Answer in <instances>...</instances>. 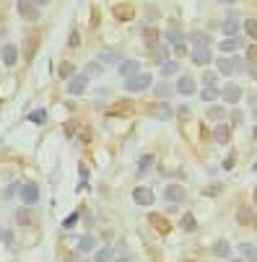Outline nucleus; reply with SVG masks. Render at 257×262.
<instances>
[{"mask_svg": "<svg viewBox=\"0 0 257 262\" xmlns=\"http://www.w3.org/2000/svg\"><path fill=\"white\" fill-rule=\"evenodd\" d=\"M0 60H3L6 68H13V65L18 62V47L11 45V42H8L6 47H0Z\"/></svg>", "mask_w": 257, "mask_h": 262, "instance_id": "obj_12", "label": "nucleus"}, {"mask_svg": "<svg viewBox=\"0 0 257 262\" xmlns=\"http://www.w3.org/2000/svg\"><path fill=\"white\" fill-rule=\"evenodd\" d=\"M151 52H154L151 60H154L156 65H164V62L169 60V47H166V45H156V47H151Z\"/></svg>", "mask_w": 257, "mask_h": 262, "instance_id": "obj_24", "label": "nucleus"}, {"mask_svg": "<svg viewBox=\"0 0 257 262\" xmlns=\"http://www.w3.org/2000/svg\"><path fill=\"white\" fill-rule=\"evenodd\" d=\"M151 223H156V229H159L161 234H166V231H169L166 218H164V215H159V213H154V215H151Z\"/></svg>", "mask_w": 257, "mask_h": 262, "instance_id": "obj_38", "label": "nucleus"}, {"mask_svg": "<svg viewBox=\"0 0 257 262\" xmlns=\"http://www.w3.org/2000/svg\"><path fill=\"white\" fill-rule=\"evenodd\" d=\"M16 8H18V16L26 18V21H36L42 13H39V6L34 0H16Z\"/></svg>", "mask_w": 257, "mask_h": 262, "instance_id": "obj_6", "label": "nucleus"}, {"mask_svg": "<svg viewBox=\"0 0 257 262\" xmlns=\"http://www.w3.org/2000/svg\"><path fill=\"white\" fill-rule=\"evenodd\" d=\"M252 171H257V161H254V164H252Z\"/></svg>", "mask_w": 257, "mask_h": 262, "instance_id": "obj_53", "label": "nucleus"}, {"mask_svg": "<svg viewBox=\"0 0 257 262\" xmlns=\"http://www.w3.org/2000/svg\"><path fill=\"white\" fill-rule=\"evenodd\" d=\"M3 242H6V244H13V231H6V236H3Z\"/></svg>", "mask_w": 257, "mask_h": 262, "instance_id": "obj_47", "label": "nucleus"}, {"mask_svg": "<svg viewBox=\"0 0 257 262\" xmlns=\"http://www.w3.org/2000/svg\"><path fill=\"white\" fill-rule=\"evenodd\" d=\"M190 60L195 62V65H200V68H205V65L213 60V52H210V45H195L190 50Z\"/></svg>", "mask_w": 257, "mask_h": 262, "instance_id": "obj_5", "label": "nucleus"}, {"mask_svg": "<svg viewBox=\"0 0 257 262\" xmlns=\"http://www.w3.org/2000/svg\"><path fill=\"white\" fill-rule=\"evenodd\" d=\"M200 99L208 101V104H213L216 99H221V89H218V86H205V89L200 91Z\"/></svg>", "mask_w": 257, "mask_h": 262, "instance_id": "obj_23", "label": "nucleus"}, {"mask_svg": "<svg viewBox=\"0 0 257 262\" xmlns=\"http://www.w3.org/2000/svg\"><path fill=\"white\" fill-rule=\"evenodd\" d=\"M78 221H81V210H73L70 215L62 218V229H76V226H78Z\"/></svg>", "mask_w": 257, "mask_h": 262, "instance_id": "obj_34", "label": "nucleus"}, {"mask_svg": "<svg viewBox=\"0 0 257 262\" xmlns=\"http://www.w3.org/2000/svg\"><path fill=\"white\" fill-rule=\"evenodd\" d=\"M221 29H224V34H226V36H239V34H242V29H244L239 13H237V11H229V13L224 16Z\"/></svg>", "mask_w": 257, "mask_h": 262, "instance_id": "obj_2", "label": "nucleus"}, {"mask_svg": "<svg viewBox=\"0 0 257 262\" xmlns=\"http://www.w3.org/2000/svg\"><path fill=\"white\" fill-rule=\"evenodd\" d=\"M83 73L89 76V78H96V76H101V73H104V65H101V62H89V65L83 68Z\"/></svg>", "mask_w": 257, "mask_h": 262, "instance_id": "obj_33", "label": "nucleus"}, {"mask_svg": "<svg viewBox=\"0 0 257 262\" xmlns=\"http://www.w3.org/2000/svg\"><path fill=\"white\" fill-rule=\"evenodd\" d=\"M254 138H257V127H254Z\"/></svg>", "mask_w": 257, "mask_h": 262, "instance_id": "obj_55", "label": "nucleus"}, {"mask_svg": "<svg viewBox=\"0 0 257 262\" xmlns=\"http://www.w3.org/2000/svg\"><path fill=\"white\" fill-rule=\"evenodd\" d=\"M151 83H154V76L151 73H135V76H130V78H125V91L127 94H140V91H145V89H151Z\"/></svg>", "mask_w": 257, "mask_h": 262, "instance_id": "obj_1", "label": "nucleus"}, {"mask_svg": "<svg viewBox=\"0 0 257 262\" xmlns=\"http://www.w3.org/2000/svg\"><path fill=\"white\" fill-rule=\"evenodd\" d=\"M185 198H187V192H185V187H182V184H177V182L166 184V190H164V200H166V203L179 205V203H185Z\"/></svg>", "mask_w": 257, "mask_h": 262, "instance_id": "obj_7", "label": "nucleus"}, {"mask_svg": "<svg viewBox=\"0 0 257 262\" xmlns=\"http://www.w3.org/2000/svg\"><path fill=\"white\" fill-rule=\"evenodd\" d=\"M86 86H89V76L78 73V76H73V78L68 81V94H70V96H81V94L86 91Z\"/></svg>", "mask_w": 257, "mask_h": 262, "instance_id": "obj_10", "label": "nucleus"}, {"mask_svg": "<svg viewBox=\"0 0 257 262\" xmlns=\"http://www.w3.org/2000/svg\"><path fill=\"white\" fill-rule=\"evenodd\" d=\"M213 254H216L218 259H226V257H231V244L226 242V239H218V242L213 244Z\"/></svg>", "mask_w": 257, "mask_h": 262, "instance_id": "obj_21", "label": "nucleus"}, {"mask_svg": "<svg viewBox=\"0 0 257 262\" xmlns=\"http://www.w3.org/2000/svg\"><path fill=\"white\" fill-rule=\"evenodd\" d=\"M190 39H192V47H195V45H210V36L205 31H195Z\"/></svg>", "mask_w": 257, "mask_h": 262, "instance_id": "obj_37", "label": "nucleus"}, {"mask_svg": "<svg viewBox=\"0 0 257 262\" xmlns=\"http://www.w3.org/2000/svg\"><path fill=\"white\" fill-rule=\"evenodd\" d=\"M68 45H70V47H78V45H81V39H78V31H70V39H68Z\"/></svg>", "mask_w": 257, "mask_h": 262, "instance_id": "obj_45", "label": "nucleus"}, {"mask_svg": "<svg viewBox=\"0 0 257 262\" xmlns=\"http://www.w3.org/2000/svg\"><path fill=\"white\" fill-rule=\"evenodd\" d=\"M213 140H216L218 145H226L231 140V127L224 125V122H216V127H213Z\"/></svg>", "mask_w": 257, "mask_h": 262, "instance_id": "obj_15", "label": "nucleus"}, {"mask_svg": "<svg viewBox=\"0 0 257 262\" xmlns=\"http://www.w3.org/2000/svg\"><path fill=\"white\" fill-rule=\"evenodd\" d=\"M76 247H78V252H81V254H89V252H94V249H96V239H94L91 234H83V236L78 239V244H76Z\"/></svg>", "mask_w": 257, "mask_h": 262, "instance_id": "obj_19", "label": "nucleus"}, {"mask_svg": "<svg viewBox=\"0 0 257 262\" xmlns=\"http://www.w3.org/2000/svg\"><path fill=\"white\" fill-rule=\"evenodd\" d=\"M171 94H174V86H171L169 81H159L154 86V99H159V101H166Z\"/></svg>", "mask_w": 257, "mask_h": 262, "instance_id": "obj_16", "label": "nucleus"}, {"mask_svg": "<svg viewBox=\"0 0 257 262\" xmlns=\"http://www.w3.org/2000/svg\"><path fill=\"white\" fill-rule=\"evenodd\" d=\"M216 81H218V76L213 73V70H205V73H203V86H216Z\"/></svg>", "mask_w": 257, "mask_h": 262, "instance_id": "obj_39", "label": "nucleus"}, {"mask_svg": "<svg viewBox=\"0 0 257 262\" xmlns=\"http://www.w3.org/2000/svg\"><path fill=\"white\" fill-rule=\"evenodd\" d=\"M78 174H81V184H78V187L83 190L86 184H89V171H86V164H81V166H78Z\"/></svg>", "mask_w": 257, "mask_h": 262, "instance_id": "obj_42", "label": "nucleus"}, {"mask_svg": "<svg viewBox=\"0 0 257 262\" xmlns=\"http://www.w3.org/2000/svg\"><path fill=\"white\" fill-rule=\"evenodd\" d=\"M99 62H101V65H120V62H122V57H120V52H109V50H104V52H99Z\"/></svg>", "mask_w": 257, "mask_h": 262, "instance_id": "obj_28", "label": "nucleus"}, {"mask_svg": "<svg viewBox=\"0 0 257 262\" xmlns=\"http://www.w3.org/2000/svg\"><path fill=\"white\" fill-rule=\"evenodd\" d=\"M218 3H224V6H234L237 0H218Z\"/></svg>", "mask_w": 257, "mask_h": 262, "instance_id": "obj_50", "label": "nucleus"}, {"mask_svg": "<svg viewBox=\"0 0 257 262\" xmlns=\"http://www.w3.org/2000/svg\"><path fill=\"white\" fill-rule=\"evenodd\" d=\"M234 159H237V156H234V154H231V156H229V159L224 161V169H234Z\"/></svg>", "mask_w": 257, "mask_h": 262, "instance_id": "obj_46", "label": "nucleus"}, {"mask_svg": "<svg viewBox=\"0 0 257 262\" xmlns=\"http://www.w3.org/2000/svg\"><path fill=\"white\" fill-rule=\"evenodd\" d=\"M237 252H239L244 259H249V262H257V244H249V242H244V244H237Z\"/></svg>", "mask_w": 257, "mask_h": 262, "instance_id": "obj_20", "label": "nucleus"}, {"mask_svg": "<svg viewBox=\"0 0 257 262\" xmlns=\"http://www.w3.org/2000/svg\"><path fill=\"white\" fill-rule=\"evenodd\" d=\"M247 60H249V62H257V45L247 47Z\"/></svg>", "mask_w": 257, "mask_h": 262, "instance_id": "obj_44", "label": "nucleus"}, {"mask_svg": "<svg viewBox=\"0 0 257 262\" xmlns=\"http://www.w3.org/2000/svg\"><path fill=\"white\" fill-rule=\"evenodd\" d=\"M174 91H177L179 96H195L198 83H195V78H190V76H179L177 83H174Z\"/></svg>", "mask_w": 257, "mask_h": 262, "instance_id": "obj_8", "label": "nucleus"}, {"mask_svg": "<svg viewBox=\"0 0 257 262\" xmlns=\"http://www.w3.org/2000/svg\"><path fill=\"white\" fill-rule=\"evenodd\" d=\"M229 120H231V125H242V122H244V112H239V109H234V112L229 115Z\"/></svg>", "mask_w": 257, "mask_h": 262, "instance_id": "obj_41", "label": "nucleus"}, {"mask_svg": "<svg viewBox=\"0 0 257 262\" xmlns=\"http://www.w3.org/2000/svg\"><path fill=\"white\" fill-rule=\"evenodd\" d=\"M60 73H62V78H65L68 73H73V68H70V65H62V68H60Z\"/></svg>", "mask_w": 257, "mask_h": 262, "instance_id": "obj_48", "label": "nucleus"}, {"mask_svg": "<svg viewBox=\"0 0 257 262\" xmlns=\"http://www.w3.org/2000/svg\"><path fill=\"white\" fill-rule=\"evenodd\" d=\"M179 73V62L174 60V57H169L164 65H161V76L164 78H171V76H177Z\"/></svg>", "mask_w": 257, "mask_h": 262, "instance_id": "obj_25", "label": "nucleus"}, {"mask_svg": "<svg viewBox=\"0 0 257 262\" xmlns=\"http://www.w3.org/2000/svg\"><path fill=\"white\" fill-rule=\"evenodd\" d=\"M151 115H154L156 120L166 122V120H171V117H174V109H171L166 101H156V104L151 106Z\"/></svg>", "mask_w": 257, "mask_h": 262, "instance_id": "obj_14", "label": "nucleus"}, {"mask_svg": "<svg viewBox=\"0 0 257 262\" xmlns=\"http://www.w3.org/2000/svg\"><path fill=\"white\" fill-rule=\"evenodd\" d=\"M216 68L221 76H234V60L231 57H216Z\"/></svg>", "mask_w": 257, "mask_h": 262, "instance_id": "obj_22", "label": "nucleus"}, {"mask_svg": "<svg viewBox=\"0 0 257 262\" xmlns=\"http://www.w3.org/2000/svg\"><path fill=\"white\" fill-rule=\"evenodd\" d=\"M244 34L257 42V18H247V21H244Z\"/></svg>", "mask_w": 257, "mask_h": 262, "instance_id": "obj_36", "label": "nucleus"}, {"mask_svg": "<svg viewBox=\"0 0 257 262\" xmlns=\"http://www.w3.org/2000/svg\"><path fill=\"white\" fill-rule=\"evenodd\" d=\"M174 52H177V55H185L187 47H185V45H174Z\"/></svg>", "mask_w": 257, "mask_h": 262, "instance_id": "obj_49", "label": "nucleus"}, {"mask_svg": "<svg viewBox=\"0 0 257 262\" xmlns=\"http://www.w3.org/2000/svg\"><path fill=\"white\" fill-rule=\"evenodd\" d=\"M242 47H244V39H242V36H226L221 45H218L221 52H239Z\"/></svg>", "mask_w": 257, "mask_h": 262, "instance_id": "obj_17", "label": "nucleus"}, {"mask_svg": "<svg viewBox=\"0 0 257 262\" xmlns=\"http://www.w3.org/2000/svg\"><path fill=\"white\" fill-rule=\"evenodd\" d=\"M242 96H244V91H242L239 83H226L224 89H221V99H224L226 104H239Z\"/></svg>", "mask_w": 257, "mask_h": 262, "instance_id": "obj_9", "label": "nucleus"}, {"mask_svg": "<svg viewBox=\"0 0 257 262\" xmlns=\"http://www.w3.org/2000/svg\"><path fill=\"white\" fill-rule=\"evenodd\" d=\"M254 203H257V187H254Z\"/></svg>", "mask_w": 257, "mask_h": 262, "instance_id": "obj_54", "label": "nucleus"}, {"mask_svg": "<svg viewBox=\"0 0 257 262\" xmlns=\"http://www.w3.org/2000/svg\"><path fill=\"white\" fill-rule=\"evenodd\" d=\"M159 36H161V34H159L156 29L143 26V39H145V45H148V47H156V45H159Z\"/></svg>", "mask_w": 257, "mask_h": 262, "instance_id": "obj_29", "label": "nucleus"}, {"mask_svg": "<svg viewBox=\"0 0 257 262\" xmlns=\"http://www.w3.org/2000/svg\"><path fill=\"white\" fill-rule=\"evenodd\" d=\"M133 200H135L140 208H148V205L156 203V192H154L151 187H145V184H138V187H133Z\"/></svg>", "mask_w": 257, "mask_h": 262, "instance_id": "obj_3", "label": "nucleus"}, {"mask_svg": "<svg viewBox=\"0 0 257 262\" xmlns=\"http://www.w3.org/2000/svg\"><path fill=\"white\" fill-rule=\"evenodd\" d=\"M161 36L166 39V45H171V47H174V45H185V39H187V36H185V31H182L179 26H174V24H171Z\"/></svg>", "mask_w": 257, "mask_h": 262, "instance_id": "obj_13", "label": "nucleus"}, {"mask_svg": "<svg viewBox=\"0 0 257 262\" xmlns=\"http://www.w3.org/2000/svg\"><path fill=\"white\" fill-rule=\"evenodd\" d=\"M208 120H213V122L226 120V109H224V106H210V109H208Z\"/></svg>", "mask_w": 257, "mask_h": 262, "instance_id": "obj_35", "label": "nucleus"}, {"mask_svg": "<svg viewBox=\"0 0 257 262\" xmlns=\"http://www.w3.org/2000/svg\"><path fill=\"white\" fill-rule=\"evenodd\" d=\"M179 229H182L185 234H190V231H195V229H198V221H195V213H185V215H182V221H179Z\"/></svg>", "mask_w": 257, "mask_h": 262, "instance_id": "obj_27", "label": "nucleus"}, {"mask_svg": "<svg viewBox=\"0 0 257 262\" xmlns=\"http://www.w3.org/2000/svg\"><path fill=\"white\" fill-rule=\"evenodd\" d=\"M117 257V252H115V247L109 244V247H101L99 252H94V259H99V262H104V259H115Z\"/></svg>", "mask_w": 257, "mask_h": 262, "instance_id": "obj_32", "label": "nucleus"}, {"mask_svg": "<svg viewBox=\"0 0 257 262\" xmlns=\"http://www.w3.org/2000/svg\"><path fill=\"white\" fill-rule=\"evenodd\" d=\"M18 190H21V184H16V182H13V184H8V187L3 190V198H6V200H11V198H13V195H16Z\"/></svg>", "mask_w": 257, "mask_h": 262, "instance_id": "obj_40", "label": "nucleus"}, {"mask_svg": "<svg viewBox=\"0 0 257 262\" xmlns=\"http://www.w3.org/2000/svg\"><path fill=\"white\" fill-rule=\"evenodd\" d=\"M16 223L18 226H29L31 223V205H24L16 210Z\"/></svg>", "mask_w": 257, "mask_h": 262, "instance_id": "obj_26", "label": "nucleus"}, {"mask_svg": "<svg viewBox=\"0 0 257 262\" xmlns=\"http://www.w3.org/2000/svg\"><path fill=\"white\" fill-rule=\"evenodd\" d=\"M117 73H120V78H130V76L140 73V62L133 60V57H127V60H122V62L117 65Z\"/></svg>", "mask_w": 257, "mask_h": 262, "instance_id": "obj_11", "label": "nucleus"}, {"mask_svg": "<svg viewBox=\"0 0 257 262\" xmlns=\"http://www.w3.org/2000/svg\"><path fill=\"white\" fill-rule=\"evenodd\" d=\"M154 161H156V159H154L151 154H143V156H140V161H138V177H143V174L154 166Z\"/></svg>", "mask_w": 257, "mask_h": 262, "instance_id": "obj_30", "label": "nucleus"}, {"mask_svg": "<svg viewBox=\"0 0 257 262\" xmlns=\"http://www.w3.org/2000/svg\"><path fill=\"white\" fill-rule=\"evenodd\" d=\"M29 122H31V125H45V122H47V109L42 106V109H34V112H29Z\"/></svg>", "mask_w": 257, "mask_h": 262, "instance_id": "obj_31", "label": "nucleus"}, {"mask_svg": "<svg viewBox=\"0 0 257 262\" xmlns=\"http://www.w3.org/2000/svg\"><path fill=\"white\" fill-rule=\"evenodd\" d=\"M237 223H242V226H254L257 223V215H254V210L249 205H244V208L237 210Z\"/></svg>", "mask_w": 257, "mask_h": 262, "instance_id": "obj_18", "label": "nucleus"}, {"mask_svg": "<svg viewBox=\"0 0 257 262\" xmlns=\"http://www.w3.org/2000/svg\"><path fill=\"white\" fill-rule=\"evenodd\" d=\"M231 60H234V73L247 70V65H244V60H242V57H231Z\"/></svg>", "mask_w": 257, "mask_h": 262, "instance_id": "obj_43", "label": "nucleus"}, {"mask_svg": "<svg viewBox=\"0 0 257 262\" xmlns=\"http://www.w3.org/2000/svg\"><path fill=\"white\" fill-rule=\"evenodd\" d=\"M18 198L24 205H36L39 203V184L36 182H24L18 190Z\"/></svg>", "mask_w": 257, "mask_h": 262, "instance_id": "obj_4", "label": "nucleus"}, {"mask_svg": "<svg viewBox=\"0 0 257 262\" xmlns=\"http://www.w3.org/2000/svg\"><path fill=\"white\" fill-rule=\"evenodd\" d=\"M3 236H6V229H3V226H0V242H3Z\"/></svg>", "mask_w": 257, "mask_h": 262, "instance_id": "obj_52", "label": "nucleus"}, {"mask_svg": "<svg viewBox=\"0 0 257 262\" xmlns=\"http://www.w3.org/2000/svg\"><path fill=\"white\" fill-rule=\"evenodd\" d=\"M34 3H36V6L42 8V6H47V3H50V0H34Z\"/></svg>", "mask_w": 257, "mask_h": 262, "instance_id": "obj_51", "label": "nucleus"}]
</instances>
